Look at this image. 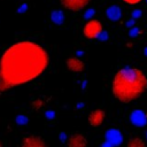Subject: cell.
I'll return each mask as SVG.
<instances>
[{"label": "cell", "instance_id": "obj_19", "mask_svg": "<svg viewBox=\"0 0 147 147\" xmlns=\"http://www.w3.org/2000/svg\"><path fill=\"white\" fill-rule=\"evenodd\" d=\"M94 14V11H93V9H87V11L85 13V18L87 20V18H91V16Z\"/></svg>", "mask_w": 147, "mask_h": 147}, {"label": "cell", "instance_id": "obj_2", "mask_svg": "<svg viewBox=\"0 0 147 147\" xmlns=\"http://www.w3.org/2000/svg\"><path fill=\"white\" fill-rule=\"evenodd\" d=\"M147 90V76L139 68L124 67L111 80V93L122 103H130L139 99Z\"/></svg>", "mask_w": 147, "mask_h": 147}, {"label": "cell", "instance_id": "obj_13", "mask_svg": "<svg viewBox=\"0 0 147 147\" xmlns=\"http://www.w3.org/2000/svg\"><path fill=\"white\" fill-rule=\"evenodd\" d=\"M126 147H147V142L140 137H133L127 141Z\"/></svg>", "mask_w": 147, "mask_h": 147}, {"label": "cell", "instance_id": "obj_8", "mask_svg": "<svg viewBox=\"0 0 147 147\" xmlns=\"http://www.w3.org/2000/svg\"><path fill=\"white\" fill-rule=\"evenodd\" d=\"M105 117H106V113L105 110L98 108V109H94L92 110L90 114H88V124L92 126V127H99L102 125L103 121H105Z\"/></svg>", "mask_w": 147, "mask_h": 147}, {"label": "cell", "instance_id": "obj_22", "mask_svg": "<svg viewBox=\"0 0 147 147\" xmlns=\"http://www.w3.org/2000/svg\"><path fill=\"white\" fill-rule=\"evenodd\" d=\"M144 53H145V55L147 56V48H145V51H144Z\"/></svg>", "mask_w": 147, "mask_h": 147}, {"label": "cell", "instance_id": "obj_1", "mask_svg": "<svg viewBox=\"0 0 147 147\" xmlns=\"http://www.w3.org/2000/svg\"><path fill=\"white\" fill-rule=\"evenodd\" d=\"M49 64V54L39 42L21 40L0 55V94L28 84L42 75Z\"/></svg>", "mask_w": 147, "mask_h": 147}, {"label": "cell", "instance_id": "obj_5", "mask_svg": "<svg viewBox=\"0 0 147 147\" xmlns=\"http://www.w3.org/2000/svg\"><path fill=\"white\" fill-rule=\"evenodd\" d=\"M20 147H48L46 141L38 134H28L25 136L21 144Z\"/></svg>", "mask_w": 147, "mask_h": 147}, {"label": "cell", "instance_id": "obj_9", "mask_svg": "<svg viewBox=\"0 0 147 147\" xmlns=\"http://www.w3.org/2000/svg\"><path fill=\"white\" fill-rule=\"evenodd\" d=\"M65 65H67L68 70H70L71 72H76V74L83 72L85 69V62L83 60H80L79 57H76V56L69 57L65 61Z\"/></svg>", "mask_w": 147, "mask_h": 147}, {"label": "cell", "instance_id": "obj_24", "mask_svg": "<svg viewBox=\"0 0 147 147\" xmlns=\"http://www.w3.org/2000/svg\"><path fill=\"white\" fill-rule=\"evenodd\" d=\"M0 147H2V144H1V142H0Z\"/></svg>", "mask_w": 147, "mask_h": 147}, {"label": "cell", "instance_id": "obj_18", "mask_svg": "<svg viewBox=\"0 0 147 147\" xmlns=\"http://www.w3.org/2000/svg\"><path fill=\"white\" fill-rule=\"evenodd\" d=\"M54 116H55V113H54L53 110H48V111L46 113V117H47L48 119H53Z\"/></svg>", "mask_w": 147, "mask_h": 147}, {"label": "cell", "instance_id": "obj_15", "mask_svg": "<svg viewBox=\"0 0 147 147\" xmlns=\"http://www.w3.org/2000/svg\"><path fill=\"white\" fill-rule=\"evenodd\" d=\"M32 106H33L34 109H39V108L42 106V100H34V101L32 102Z\"/></svg>", "mask_w": 147, "mask_h": 147}, {"label": "cell", "instance_id": "obj_4", "mask_svg": "<svg viewBox=\"0 0 147 147\" xmlns=\"http://www.w3.org/2000/svg\"><path fill=\"white\" fill-rule=\"evenodd\" d=\"M105 138L106 142L102 145V147H115L118 146L123 140V136L117 129H109L106 132Z\"/></svg>", "mask_w": 147, "mask_h": 147}, {"label": "cell", "instance_id": "obj_14", "mask_svg": "<svg viewBox=\"0 0 147 147\" xmlns=\"http://www.w3.org/2000/svg\"><path fill=\"white\" fill-rule=\"evenodd\" d=\"M28 121H29V118H28V116H25V115H18V116H16V119H15V122H16L17 124H20V125L26 124Z\"/></svg>", "mask_w": 147, "mask_h": 147}, {"label": "cell", "instance_id": "obj_21", "mask_svg": "<svg viewBox=\"0 0 147 147\" xmlns=\"http://www.w3.org/2000/svg\"><path fill=\"white\" fill-rule=\"evenodd\" d=\"M140 14H141L140 10H134V11L132 13V17H133V18H138V17L140 16Z\"/></svg>", "mask_w": 147, "mask_h": 147}, {"label": "cell", "instance_id": "obj_25", "mask_svg": "<svg viewBox=\"0 0 147 147\" xmlns=\"http://www.w3.org/2000/svg\"><path fill=\"white\" fill-rule=\"evenodd\" d=\"M146 138H147V133H146Z\"/></svg>", "mask_w": 147, "mask_h": 147}, {"label": "cell", "instance_id": "obj_23", "mask_svg": "<svg viewBox=\"0 0 147 147\" xmlns=\"http://www.w3.org/2000/svg\"><path fill=\"white\" fill-rule=\"evenodd\" d=\"M145 115H146V123H147V111L145 113Z\"/></svg>", "mask_w": 147, "mask_h": 147}, {"label": "cell", "instance_id": "obj_6", "mask_svg": "<svg viewBox=\"0 0 147 147\" xmlns=\"http://www.w3.org/2000/svg\"><path fill=\"white\" fill-rule=\"evenodd\" d=\"M91 2V0H60L61 6L64 9H68L70 11L77 13L87 7V5Z\"/></svg>", "mask_w": 147, "mask_h": 147}, {"label": "cell", "instance_id": "obj_16", "mask_svg": "<svg viewBox=\"0 0 147 147\" xmlns=\"http://www.w3.org/2000/svg\"><path fill=\"white\" fill-rule=\"evenodd\" d=\"M96 39H100V40H106V39H108V33L107 32H105V31H102L99 36H98V38Z\"/></svg>", "mask_w": 147, "mask_h": 147}, {"label": "cell", "instance_id": "obj_20", "mask_svg": "<svg viewBox=\"0 0 147 147\" xmlns=\"http://www.w3.org/2000/svg\"><path fill=\"white\" fill-rule=\"evenodd\" d=\"M138 33H139V30H138L137 28H131V30H130V34H131V36L136 37Z\"/></svg>", "mask_w": 147, "mask_h": 147}, {"label": "cell", "instance_id": "obj_3", "mask_svg": "<svg viewBox=\"0 0 147 147\" xmlns=\"http://www.w3.org/2000/svg\"><path fill=\"white\" fill-rule=\"evenodd\" d=\"M103 31V28H102V24L99 20L96 18H92V20H88L85 25L83 26V34L86 39H96L98 36Z\"/></svg>", "mask_w": 147, "mask_h": 147}, {"label": "cell", "instance_id": "obj_10", "mask_svg": "<svg viewBox=\"0 0 147 147\" xmlns=\"http://www.w3.org/2000/svg\"><path fill=\"white\" fill-rule=\"evenodd\" d=\"M131 122L137 126H142L146 124V115L142 110L136 109L131 114Z\"/></svg>", "mask_w": 147, "mask_h": 147}, {"label": "cell", "instance_id": "obj_12", "mask_svg": "<svg viewBox=\"0 0 147 147\" xmlns=\"http://www.w3.org/2000/svg\"><path fill=\"white\" fill-rule=\"evenodd\" d=\"M49 18H51V21H52L54 24L60 25V24H62V23L64 22V14H63V11L60 10V9H54V10L51 13Z\"/></svg>", "mask_w": 147, "mask_h": 147}, {"label": "cell", "instance_id": "obj_7", "mask_svg": "<svg viewBox=\"0 0 147 147\" xmlns=\"http://www.w3.org/2000/svg\"><path fill=\"white\" fill-rule=\"evenodd\" d=\"M65 145L67 147H87V138L82 132H75L68 137Z\"/></svg>", "mask_w": 147, "mask_h": 147}, {"label": "cell", "instance_id": "obj_17", "mask_svg": "<svg viewBox=\"0 0 147 147\" xmlns=\"http://www.w3.org/2000/svg\"><path fill=\"white\" fill-rule=\"evenodd\" d=\"M125 3H127V5H131V6H133V5H137V3H139V2H141L142 0H123Z\"/></svg>", "mask_w": 147, "mask_h": 147}, {"label": "cell", "instance_id": "obj_11", "mask_svg": "<svg viewBox=\"0 0 147 147\" xmlns=\"http://www.w3.org/2000/svg\"><path fill=\"white\" fill-rule=\"evenodd\" d=\"M106 16L110 20V21H118L122 16V10H121V7L116 6V5H113V6H109L106 10Z\"/></svg>", "mask_w": 147, "mask_h": 147}]
</instances>
